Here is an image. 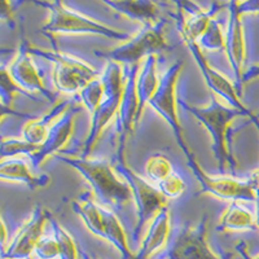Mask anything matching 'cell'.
Returning a JSON list of instances; mask_svg holds the SVG:
<instances>
[{
	"mask_svg": "<svg viewBox=\"0 0 259 259\" xmlns=\"http://www.w3.org/2000/svg\"><path fill=\"white\" fill-rule=\"evenodd\" d=\"M59 161L71 166L79 172L94 189L95 201L100 206L112 211H121L133 198L128 184L118 177L114 166L103 159H89L82 157L56 156Z\"/></svg>",
	"mask_w": 259,
	"mask_h": 259,
	"instance_id": "6da1fadb",
	"label": "cell"
},
{
	"mask_svg": "<svg viewBox=\"0 0 259 259\" xmlns=\"http://www.w3.org/2000/svg\"><path fill=\"white\" fill-rule=\"evenodd\" d=\"M179 104L183 109L191 113L196 119H198L203 126L206 127V130L211 135L212 153L218 162L219 171L224 172L226 166H230V168L235 170L236 162L233 161L230 148H228L227 131H228L231 122L237 115L245 114V113L236 109L233 106H224L215 99V96H211V103L206 108H196V106L188 105L183 100H179Z\"/></svg>",
	"mask_w": 259,
	"mask_h": 259,
	"instance_id": "7a4b0ae2",
	"label": "cell"
},
{
	"mask_svg": "<svg viewBox=\"0 0 259 259\" xmlns=\"http://www.w3.org/2000/svg\"><path fill=\"white\" fill-rule=\"evenodd\" d=\"M100 79L104 84V97L97 109L91 115V128L89 136L82 145V158H87L100 139L106 124L117 115L123 95L124 75L121 65L114 61H108Z\"/></svg>",
	"mask_w": 259,
	"mask_h": 259,
	"instance_id": "3957f363",
	"label": "cell"
},
{
	"mask_svg": "<svg viewBox=\"0 0 259 259\" xmlns=\"http://www.w3.org/2000/svg\"><path fill=\"white\" fill-rule=\"evenodd\" d=\"M36 6L50 11V20L41 27V32L52 38L55 34H95L114 40H130L128 34L112 29L97 21L77 13L60 2H35Z\"/></svg>",
	"mask_w": 259,
	"mask_h": 259,
	"instance_id": "277c9868",
	"label": "cell"
},
{
	"mask_svg": "<svg viewBox=\"0 0 259 259\" xmlns=\"http://www.w3.org/2000/svg\"><path fill=\"white\" fill-rule=\"evenodd\" d=\"M31 52L34 56L53 62V85L61 94H79L89 83L100 77L91 65L59 50L31 47Z\"/></svg>",
	"mask_w": 259,
	"mask_h": 259,
	"instance_id": "5b68a950",
	"label": "cell"
},
{
	"mask_svg": "<svg viewBox=\"0 0 259 259\" xmlns=\"http://www.w3.org/2000/svg\"><path fill=\"white\" fill-rule=\"evenodd\" d=\"M113 166L117 174L128 184L130 189L133 192V198L136 203V217H138L133 236L134 239L138 240L150 219L153 221L154 217L167 206V198L159 192L157 187L150 186L142 177L134 172L124 163V161L117 159L115 165L113 163Z\"/></svg>",
	"mask_w": 259,
	"mask_h": 259,
	"instance_id": "8992f818",
	"label": "cell"
},
{
	"mask_svg": "<svg viewBox=\"0 0 259 259\" xmlns=\"http://www.w3.org/2000/svg\"><path fill=\"white\" fill-rule=\"evenodd\" d=\"M167 18H161L156 25L144 26L135 38L130 39L119 47L110 51H96V56L106 59L108 61L123 62V64L135 65L142 59L153 56L154 53L162 50H167L165 39V27Z\"/></svg>",
	"mask_w": 259,
	"mask_h": 259,
	"instance_id": "52a82bcc",
	"label": "cell"
},
{
	"mask_svg": "<svg viewBox=\"0 0 259 259\" xmlns=\"http://www.w3.org/2000/svg\"><path fill=\"white\" fill-rule=\"evenodd\" d=\"M182 69L183 61H177L171 65L167 71H165V74L159 79L158 89H157L154 96L152 97L149 105L170 124L175 134V138H177L178 145L182 148L183 153L186 154V157H188L192 153L184 140V136H183V128L177 110L178 103H179L177 97V83Z\"/></svg>",
	"mask_w": 259,
	"mask_h": 259,
	"instance_id": "ba28073f",
	"label": "cell"
},
{
	"mask_svg": "<svg viewBox=\"0 0 259 259\" xmlns=\"http://www.w3.org/2000/svg\"><path fill=\"white\" fill-rule=\"evenodd\" d=\"M209 217L203 215L194 226H183L171 231L167 242L170 259H219L206 241Z\"/></svg>",
	"mask_w": 259,
	"mask_h": 259,
	"instance_id": "9c48e42d",
	"label": "cell"
},
{
	"mask_svg": "<svg viewBox=\"0 0 259 259\" xmlns=\"http://www.w3.org/2000/svg\"><path fill=\"white\" fill-rule=\"evenodd\" d=\"M140 62L131 65L130 68L124 69V85L123 95H122L121 105L118 109L114 121V131L118 136L117 159L123 161V149L127 142V138L133 133L134 127L138 123V109L139 100L136 94V78L140 70Z\"/></svg>",
	"mask_w": 259,
	"mask_h": 259,
	"instance_id": "30bf717a",
	"label": "cell"
},
{
	"mask_svg": "<svg viewBox=\"0 0 259 259\" xmlns=\"http://www.w3.org/2000/svg\"><path fill=\"white\" fill-rule=\"evenodd\" d=\"M188 167L193 172L194 178L200 182V193H210L223 200L230 201H254L258 194L254 191L250 180L239 182L230 177H211L202 170L193 154L187 157Z\"/></svg>",
	"mask_w": 259,
	"mask_h": 259,
	"instance_id": "8fae6325",
	"label": "cell"
},
{
	"mask_svg": "<svg viewBox=\"0 0 259 259\" xmlns=\"http://www.w3.org/2000/svg\"><path fill=\"white\" fill-rule=\"evenodd\" d=\"M31 47L32 46H30L29 41L22 40L16 52V56L9 65V74L17 85H20L27 94H40L47 100L55 101L56 96L46 87L40 73L34 64Z\"/></svg>",
	"mask_w": 259,
	"mask_h": 259,
	"instance_id": "7c38bea8",
	"label": "cell"
},
{
	"mask_svg": "<svg viewBox=\"0 0 259 259\" xmlns=\"http://www.w3.org/2000/svg\"><path fill=\"white\" fill-rule=\"evenodd\" d=\"M228 9V25L224 32L226 36V45L224 50L227 52V57L230 61L231 68L235 74V83L237 84V91L241 92L242 82V66L245 60V39L244 30H242L241 20H240L239 3L237 2H230L227 4Z\"/></svg>",
	"mask_w": 259,
	"mask_h": 259,
	"instance_id": "4fadbf2b",
	"label": "cell"
},
{
	"mask_svg": "<svg viewBox=\"0 0 259 259\" xmlns=\"http://www.w3.org/2000/svg\"><path fill=\"white\" fill-rule=\"evenodd\" d=\"M50 217V212L45 207L36 206L29 221L21 227L20 232L16 235L12 244L9 245L8 251L4 256L7 255L13 259L27 258L31 251L35 250L36 245L43 237V230Z\"/></svg>",
	"mask_w": 259,
	"mask_h": 259,
	"instance_id": "5bb4252c",
	"label": "cell"
},
{
	"mask_svg": "<svg viewBox=\"0 0 259 259\" xmlns=\"http://www.w3.org/2000/svg\"><path fill=\"white\" fill-rule=\"evenodd\" d=\"M186 45L189 48V51H191L192 56L194 57V60L197 62L198 68H200L201 73H202L203 78H205V82L209 85V89L214 94L219 95L222 99H224L233 108L241 110L245 114L250 115V113L245 109V106L240 101V94L237 89L224 75H222L219 71H217L210 66L200 46L197 43H186Z\"/></svg>",
	"mask_w": 259,
	"mask_h": 259,
	"instance_id": "9a60e30c",
	"label": "cell"
},
{
	"mask_svg": "<svg viewBox=\"0 0 259 259\" xmlns=\"http://www.w3.org/2000/svg\"><path fill=\"white\" fill-rule=\"evenodd\" d=\"M78 108L69 112H65L61 117L57 119L53 126L51 127L47 138L40 145L39 150L32 156H30V162L34 167H38L41 162L45 161L48 156L62 152V147L68 143L71 133H73L74 117L78 113Z\"/></svg>",
	"mask_w": 259,
	"mask_h": 259,
	"instance_id": "2e32d148",
	"label": "cell"
},
{
	"mask_svg": "<svg viewBox=\"0 0 259 259\" xmlns=\"http://www.w3.org/2000/svg\"><path fill=\"white\" fill-rule=\"evenodd\" d=\"M170 224V212L167 207L162 209L158 214L154 217L150 226L148 227V232L145 236L140 253L138 254L136 259H148L157 251L161 250L168 242L171 235Z\"/></svg>",
	"mask_w": 259,
	"mask_h": 259,
	"instance_id": "e0dca14e",
	"label": "cell"
},
{
	"mask_svg": "<svg viewBox=\"0 0 259 259\" xmlns=\"http://www.w3.org/2000/svg\"><path fill=\"white\" fill-rule=\"evenodd\" d=\"M104 4L131 20L142 22L144 26L156 25L161 18V4L150 0H119V2H104Z\"/></svg>",
	"mask_w": 259,
	"mask_h": 259,
	"instance_id": "ac0fdd59",
	"label": "cell"
},
{
	"mask_svg": "<svg viewBox=\"0 0 259 259\" xmlns=\"http://www.w3.org/2000/svg\"><path fill=\"white\" fill-rule=\"evenodd\" d=\"M159 80L157 75V57L156 55L149 56L144 60L140 66L138 78H136V94H138L139 109L138 119H140L145 105L150 103L152 97L158 89Z\"/></svg>",
	"mask_w": 259,
	"mask_h": 259,
	"instance_id": "d6986e66",
	"label": "cell"
},
{
	"mask_svg": "<svg viewBox=\"0 0 259 259\" xmlns=\"http://www.w3.org/2000/svg\"><path fill=\"white\" fill-rule=\"evenodd\" d=\"M0 177L3 180L24 183L31 189L46 187L50 183L48 175H32L29 165L20 158H3L0 165Z\"/></svg>",
	"mask_w": 259,
	"mask_h": 259,
	"instance_id": "ffe728a7",
	"label": "cell"
},
{
	"mask_svg": "<svg viewBox=\"0 0 259 259\" xmlns=\"http://www.w3.org/2000/svg\"><path fill=\"white\" fill-rule=\"evenodd\" d=\"M69 106V101H62L53 106V109L46 115L38 119H31L27 122L22 128V138L25 142L31 143L35 145H41L50 133L53 123L66 112Z\"/></svg>",
	"mask_w": 259,
	"mask_h": 259,
	"instance_id": "44dd1931",
	"label": "cell"
},
{
	"mask_svg": "<svg viewBox=\"0 0 259 259\" xmlns=\"http://www.w3.org/2000/svg\"><path fill=\"white\" fill-rule=\"evenodd\" d=\"M254 227V217L237 201L231 202L223 212L218 224V231H242Z\"/></svg>",
	"mask_w": 259,
	"mask_h": 259,
	"instance_id": "7402d4cb",
	"label": "cell"
},
{
	"mask_svg": "<svg viewBox=\"0 0 259 259\" xmlns=\"http://www.w3.org/2000/svg\"><path fill=\"white\" fill-rule=\"evenodd\" d=\"M145 172L152 182L158 186L159 183L174 174V167L170 159L163 154H153L148 158L145 163Z\"/></svg>",
	"mask_w": 259,
	"mask_h": 259,
	"instance_id": "603a6c76",
	"label": "cell"
},
{
	"mask_svg": "<svg viewBox=\"0 0 259 259\" xmlns=\"http://www.w3.org/2000/svg\"><path fill=\"white\" fill-rule=\"evenodd\" d=\"M0 85H2V92H0V100H2V106H3V110H6L11 103L13 101V95L15 92H20L24 96L29 97L30 100L32 101H39L38 97H35L34 95L27 94L26 91L21 89L20 85H17V83L12 79L11 74H9V70L6 68V66H2V70H0Z\"/></svg>",
	"mask_w": 259,
	"mask_h": 259,
	"instance_id": "cb8c5ba5",
	"label": "cell"
},
{
	"mask_svg": "<svg viewBox=\"0 0 259 259\" xmlns=\"http://www.w3.org/2000/svg\"><path fill=\"white\" fill-rule=\"evenodd\" d=\"M48 222L51 223L52 227V233L56 237L57 242L60 246V256L62 259H77L78 258V251L75 244H74L71 236L69 235L66 231L64 230V227L60 226L59 222L56 219H53L50 217Z\"/></svg>",
	"mask_w": 259,
	"mask_h": 259,
	"instance_id": "d4e9b609",
	"label": "cell"
},
{
	"mask_svg": "<svg viewBox=\"0 0 259 259\" xmlns=\"http://www.w3.org/2000/svg\"><path fill=\"white\" fill-rule=\"evenodd\" d=\"M104 84L101 82L100 77L96 78V79L92 80L91 83L85 85L84 89L79 92L80 100H82L83 105L85 106V109L91 113V115L94 114L95 110L97 109L99 104L101 103L104 97Z\"/></svg>",
	"mask_w": 259,
	"mask_h": 259,
	"instance_id": "484cf974",
	"label": "cell"
},
{
	"mask_svg": "<svg viewBox=\"0 0 259 259\" xmlns=\"http://www.w3.org/2000/svg\"><path fill=\"white\" fill-rule=\"evenodd\" d=\"M224 45H226V36H224L223 30H222L221 25L218 24V21L212 18L207 31L203 34L201 40L198 41V46L202 51H219L223 50Z\"/></svg>",
	"mask_w": 259,
	"mask_h": 259,
	"instance_id": "4316f807",
	"label": "cell"
},
{
	"mask_svg": "<svg viewBox=\"0 0 259 259\" xmlns=\"http://www.w3.org/2000/svg\"><path fill=\"white\" fill-rule=\"evenodd\" d=\"M40 148V145L31 144V143L25 142L22 140H17V139H3L2 140V156L3 158H13L17 154H22V156H32L36 153Z\"/></svg>",
	"mask_w": 259,
	"mask_h": 259,
	"instance_id": "83f0119b",
	"label": "cell"
},
{
	"mask_svg": "<svg viewBox=\"0 0 259 259\" xmlns=\"http://www.w3.org/2000/svg\"><path fill=\"white\" fill-rule=\"evenodd\" d=\"M157 188L159 189L163 196L166 198H179L182 197L184 192H186V182L180 177L178 172H174V174L168 177L167 179L163 180L162 183H159Z\"/></svg>",
	"mask_w": 259,
	"mask_h": 259,
	"instance_id": "f1b7e54d",
	"label": "cell"
},
{
	"mask_svg": "<svg viewBox=\"0 0 259 259\" xmlns=\"http://www.w3.org/2000/svg\"><path fill=\"white\" fill-rule=\"evenodd\" d=\"M36 254L41 259H53L60 255V246L55 236H46L41 237L35 247Z\"/></svg>",
	"mask_w": 259,
	"mask_h": 259,
	"instance_id": "f546056e",
	"label": "cell"
},
{
	"mask_svg": "<svg viewBox=\"0 0 259 259\" xmlns=\"http://www.w3.org/2000/svg\"><path fill=\"white\" fill-rule=\"evenodd\" d=\"M20 6V3H13V2H0V18L8 22H12V15L15 12V8Z\"/></svg>",
	"mask_w": 259,
	"mask_h": 259,
	"instance_id": "4dcf8cb0",
	"label": "cell"
},
{
	"mask_svg": "<svg viewBox=\"0 0 259 259\" xmlns=\"http://www.w3.org/2000/svg\"><path fill=\"white\" fill-rule=\"evenodd\" d=\"M239 12L240 15H242L245 12H259V0L239 3Z\"/></svg>",
	"mask_w": 259,
	"mask_h": 259,
	"instance_id": "1f68e13d",
	"label": "cell"
},
{
	"mask_svg": "<svg viewBox=\"0 0 259 259\" xmlns=\"http://www.w3.org/2000/svg\"><path fill=\"white\" fill-rule=\"evenodd\" d=\"M250 183H251V184H253L254 191H255L256 194H258V196H259V171H258V172H255V174H254L253 177H251Z\"/></svg>",
	"mask_w": 259,
	"mask_h": 259,
	"instance_id": "d6a6232c",
	"label": "cell"
},
{
	"mask_svg": "<svg viewBox=\"0 0 259 259\" xmlns=\"http://www.w3.org/2000/svg\"><path fill=\"white\" fill-rule=\"evenodd\" d=\"M2 230H3V241L7 240V226H6V221L2 219Z\"/></svg>",
	"mask_w": 259,
	"mask_h": 259,
	"instance_id": "836d02e7",
	"label": "cell"
},
{
	"mask_svg": "<svg viewBox=\"0 0 259 259\" xmlns=\"http://www.w3.org/2000/svg\"><path fill=\"white\" fill-rule=\"evenodd\" d=\"M258 224H259V202H258Z\"/></svg>",
	"mask_w": 259,
	"mask_h": 259,
	"instance_id": "e575fe53",
	"label": "cell"
},
{
	"mask_svg": "<svg viewBox=\"0 0 259 259\" xmlns=\"http://www.w3.org/2000/svg\"><path fill=\"white\" fill-rule=\"evenodd\" d=\"M258 259H259V258H258Z\"/></svg>",
	"mask_w": 259,
	"mask_h": 259,
	"instance_id": "d590c367",
	"label": "cell"
}]
</instances>
